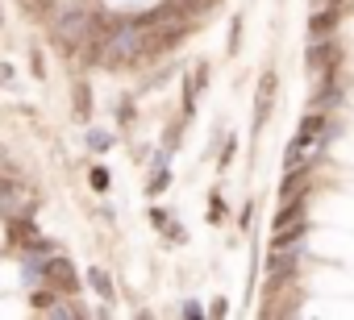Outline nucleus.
<instances>
[{
  "instance_id": "obj_10",
  "label": "nucleus",
  "mask_w": 354,
  "mask_h": 320,
  "mask_svg": "<svg viewBox=\"0 0 354 320\" xmlns=\"http://www.w3.org/2000/svg\"><path fill=\"white\" fill-rule=\"evenodd\" d=\"M88 279H92V287H96L100 295H105V299H113V283H109V275L100 271V266H92V271H88Z\"/></svg>"
},
{
  "instance_id": "obj_4",
  "label": "nucleus",
  "mask_w": 354,
  "mask_h": 320,
  "mask_svg": "<svg viewBox=\"0 0 354 320\" xmlns=\"http://www.w3.org/2000/svg\"><path fill=\"white\" fill-rule=\"evenodd\" d=\"M342 13H346V9H313V17H309V42L333 38L338 25H342Z\"/></svg>"
},
{
  "instance_id": "obj_8",
  "label": "nucleus",
  "mask_w": 354,
  "mask_h": 320,
  "mask_svg": "<svg viewBox=\"0 0 354 320\" xmlns=\"http://www.w3.org/2000/svg\"><path fill=\"white\" fill-rule=\"evenodd\" d=\"M13 241H21V245H46L29 221H13Z\"/></svg>"
},
{
  "instance_id": "obj_3",
  "label": "nucleus",
  "mask_w": 354,
  "mask_h": 320,
  "mask_svg": "<svg viewBox=\"0 0 354 320\" xmlns=\"http://www.w3.org/2000/svg\"><path fill=\"white\" fill-rule=\"evenodd\" d=\"M42 279L55 287L59 295H75V291H79V279H75V271H71V262H63V258H46Z\"/></svg>"
},
{
  "instance_id": "obj_9",
  "label": "nucleus",
  "mask_w": 354,
  "mask_h": 320,
  "mask_svg": "<svg viewBox=\"0 0 354 320\" xmlns=\"http://www.w3.org/2000/svg\"><path fill=\"white\" fill-rule=\"evenodd\" d=\"M333 104H342V88H321V96H313V104L309 109H333Z\"/></svg>"
},
{
  "instance_id": "obj_15",
  "label": "nucleus",
  "mask_w": 354,
  "mask_h": 320,
  "mask_svg": "<svg viewBox=\"0 0 354 320\" xmlns=\"http://www.w3.org/2000/svg\"><path fill=\"white\" fill-rule=\"evenodd\" d=\"M350 0H313V9H346Z\"/></svg>"
},
{
  "instance_id": "obj_16",
  "label": "nucleus",
  "mask_w": 354,
  "mask_h": 320,
  "mask_svg": "<svg viewBox=\"0 0 354 320\" xmlns=\"http://www.w3.org/2000/svg\"><path fill=\"white\" fill-rule=\"evenodd\" d=\"M233 150H238V142L229 137V142H225V154H221V167H229V158H233Z\"/></svg>"
},
{
  "instance_id": "obj_6",
  "label": "nucleus",
  "mask_w": 354,
  "mask_h": 320,
  "mask_svg": "<svg viewBox=\"0 0 354 320\" xmlns=\"http://www.w3.org/2000/svg\"><path fill=\"white\" fill-rule=\"evenodd\" d=\"M309 175H313V163H309V167H296V171H288V179H283L279 196H309Z\"/></svg>"
},
{
  "instance_id": "obj_12",
  "label": "nucleus",
  "mask_w": 354,
  "mask_h": 320,
  "mask_svg": "<svg viewBox=\"0 0 354 320\" xmlns=\"http://www.w3.org/2000/svg\"><path fill=\"white\" fill-rule=\"evenodd\" d=\"M92 187H96V191L109 187V171H105V167H92Z\"/></svg>"
},
{
  "instance_id": "obj_2",
  "label": "nucleus",
  "mask_w": 354,
  "mask_h": 320,
  "mask_svg": "<svg viewBox=\"0 0 354 320\" xmlns=\"http://www.w3.org/2000/svg\"><path fill=\"white\" fill-rule=\"evenodd\" d=\"M305 59H309V71H338V63H342L338 34H333V38H317V42H309Z\"/></svg>"
},
{
  "instance_id": "obj_17",
  "label": "nucleus",
  "mask_w": 354,
  "mask_h": 320,
  "mask_svg": "<svg viewBox=\"0 0 354 320\" xmlns=\"http://www.w3.org/2000/svg\"><path fill=\"white\" fill-rule=\"evenodd\" d=\"M200 312H205V308H200L196 299H188V304H184V316H200Z\"/></svg>"
},
{
  "instance_id": "obj_14",
  "label": "nucleus",
  "mask_w": 354,
  "mask_h": 320,
  "mask_svg": "<svg viewBox=\"0 0 354 320\" xmlns=\"http://www.w3.org/2000/svg\"><path fill=\"white\" fill-rule=\"evenodd\" d=\"M88 146H92V150H105V146H109V133H88Z\"/></svg>"
},
{
  "instance_id": "obj_1",
  "label": "nucleus",
  "mask_w": 354,
  "mask_h": 320,
  "mask_svg": "<svg viewBox=\"0 0 354 320\" xmlns=\"http://www.w3.org/2000/svg\"><path fill=\"white\" fill-rule=\"evenodd\" d=\"M138 59H146L142 25L138 21H117L105 34V42H100V63H105V67H134Z\"/></svg>"
},
{
  "instance_id": "obj_11",
  "label": "nucleus",
  "mask_w": 354,
  "mask_h": 320,
  "mask_svg": "<svg viewBox=\"0 0 354 320\" xmlns=\"http://www.w3.org/2000/svg\"><path fill=\"white\" fill-rule=\"evenodd\" d=\"M179 5H184V9H188L192 17H196V13H209V9L217 5V0H179Z\"/></svg>"
},
{
  "instance_id": "obj_5",
  "label": "nucleus",
  "mask_w": 354,
  "mask_h": 320,
  "mask_svg": "<svg viewBox=\"0 0 354 320\" xmlns=\"http://www.w3.org/2000/svg\"><path fill=\"white\" fill-rule=\"evenodd\" d=\"M305 212H309V200H305V196H283V208L275 212L271 229H288V225H296V221H309Z\"/></svg>"
},
{
  "instance_id": "obj_7",
  "label": "nucleus",
  "mask_w": 354,
  "mask_h": 320,
  "mask_svg": "<svg viewBox=\"0 0 354 320\" xmlns=\"http://www.w3.org/2000/svg\"><path fill=\"white\" fill-rule=\"evenodd\" d=\"M271 100H275V75H263V79H259V100H255V121H259V125L267 121Z\"/></svg>"
},
{
  "instance_id": "obj_13",
  "label": "nucleus",
  "mask_w": 354,
  "mask_h": 320,
  "mask_svg": "<svg viewBox=\"0 0 354 320\" xmlns=\"http://www.w3.org/2000/svg\"><path fill=\"white\" fill-rule=\"evenodd\" d=\"M167 183H171V175H167V167H159V175L150 179V196H155V191H163Z\"/></svg>"
}]
</instances>
